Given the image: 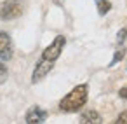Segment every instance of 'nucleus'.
<instances>
[{"mask_svg":"<svg viewBox=\"0 0 127 124\" xmlns=\"http://www.w3.org/2000/svg\"><path fill=\"white\" fill-rule=\"evenodd\" d=\"M87 96H89V87H87V84H78V86H75V87L59 101V110H61V112H66V114L78 112V110L87 103Z\"/></svg>","mask_w":127,"mask_h":124,"instance_id":"f257e3e1","label":"nucleus"},{"mask_svg":"<svg viewBox=\"0 0 127 124\" xmlns=\"http://www.w3.org/2000/svg\"><path fill=\"white\" fill-rule=\"evenodd\" d=\"M64 44H66V39H64L63 35H58V37H56V39H54V40L44 49L42 58H44V60H49V61H56V60L61 56Z\"/></svg>","mask_w":127,"mask_h":124,"instance_id":"f03ea898","label":"nucleus"},{"mask_svg":"<svg viewBox=\"0 0 127 124\" xmlns=\"http://www.w3.org/2000/svg\"><path fill=\"white\" fill-rule=\"evenodd\" d=\"M21 16V7L16 4V0H7L0 4V19H16Z\"/></svg>","mask_w":127,"mask_h":124,"instance_id":"7ed1b4c3","label":"nucleus"},{"mask_svg":"<svg viewBox=\"0 0 127 124\" xmlns=\"http://www.w3.org/2000/svg\"><path fill=\"white\" fill-rule=\"evenodd\" d=\"M54 61H49V60H44V58H40L38 60V63L35 65V70H33V73H32V82L33 84H37V82H40L51 70H52V65Z\"/></svg>","mask_w":127,"mask_h":124,"instance_id":"20e7f679","label":"nucleus"},{"mask_svg":"<svg viewBox=\"0 0 127 124\" xmlns=\"http://www.w3.org/2000/svg\"><path fill=\"white\" fill-rule=\"evenodd\" d=\"M11 58H12V40L9 33L0 32V60L9 61Z\"/></svg>","mask_w":127,"mask_h":124,"instance_id":"39448f33","label":"nucleus"},{"mask_svg":"<svg viewBox=\"0 0 127 124\" xmlns=\"http://www.w3.org/2000/svg\"><path fill=\"white\" fill-rule=\"evenodd\" d=\"M45 119H47V112L44 110V108H40V107H32L28 112H26V117H25V121L28 122V124H40V122H45Z\"/></svg>","mask_w":127,"mask_h":124,"instance_id":"423d86ee","label":"nucleus"},{"mask_svg":"<svg viewBox=\"0 0 127 124\" xmlns=\"http://www.w3.org/2000/svg\"><path fill=\"white\" fill-rule=\"evenodd\" d=\"M80 122L82 124H97V122H103V119L96 110H85L80 115Z\"/></svg>","mask_w":127,"mask_h":124,"instance_id":"0eeeda50","label":"nucleus"},{"mask_svg":"<svg viewBox=\"0 0 127 124\" xmlns=\"http://www.w3.org/2000/svg\"><path fill=\"white\" fill-rule=\"evenodd\" d=\"M96 5H97V12H99L101 16L108 14L110 9H111V4L108 2V0H96Z\"/></svg>","mask_w":127,"mask_h":124,"instance_id":"6e6552de","label":"nucleus"},{"mask_svg":"<svg viewBox=\"0 0 127 124\" xmlns=\"http://www.w3.org/2000/svg\"><path fill=\"white\" fill-rule=\"evenodd\" d=\"M7 75H9L7 66L4 65V61H2V60H0V84H4V82L7 80Z\"/></svg>","mask_w":127,"mask_h":124,"instance_id":"1a4fd4ad","label":"nucleus"},{"mask_svg":"<svg viewBox=\"0 0 127 124\" xmlns=\"http://www.w3.org/2000/svg\"><path fill=\"white\" fill-rule=\"evenodd\" d=\"M125 56V49H118L117 53H115V56H113V60H111V63H110V66H113L117 61H120L122 58Z\"/></svg>","mask_w":127,"mask_h":124,"instance_id":"9d476101","label":"nucleus"},{"mask_svg":"<svg viewBox=\"0 0 127 124\" xmlns=\"http://www.w3.org/2000/svg\"><path fill=\"white\" fill-rule=\"evenodd\" d=\"M125 39H127V28H122L118 32V35H117V40H118V44H122Z\"/></svg>","mask_w":127,"mask_h":124,"instance_id":"9b49d317","label":"nucleus"},{"mask_svg":"<svg viewBox=\"0 0 127 124\" xmlns=\"http://www.w3.org/2000/svg\"><path fill=\"white\" fill-rule=\"evenodd\" d=\"M117 124H127V110L125 112H122L118 117H117V121H115Z\"/></svg>","mask_w":127,"mask_h":124,"instance_id":"f8f14e48","label":"nucleus"},{"mask_svg":"<svg viewBox=\"0 0 127 124\" xmlns=\"http://www.w3.org/2000/svg\"><path fill=\"white\" fill-rule=\"evenodd\" d=\"M118 96H120V98H124V100H127V86H125V87H122V89L118 91Z\"/></svg>","mask_w":127,"mask_h":124,"instance_id":"ddd939ff","label":"nucleus"}]
</instances>
